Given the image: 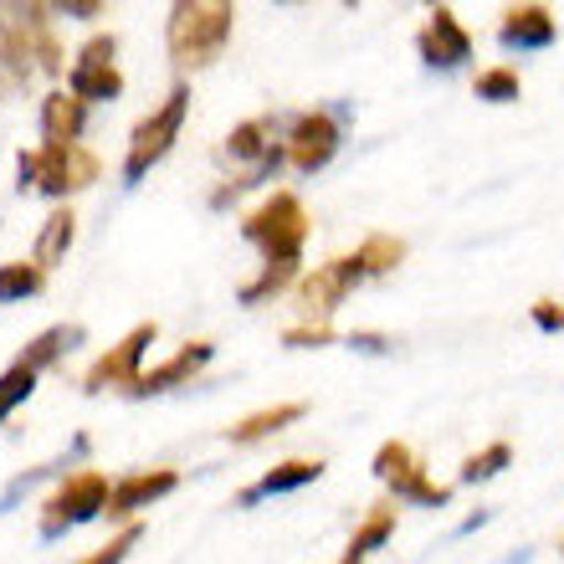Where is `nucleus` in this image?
Listing matches in <instances>:
<instances>
[{"label":"nucleus","mask_w":564,"mask_h":564,"mask_svg":"<svg viewBox=\"0 0 564 564\" xmlns=\"http://www.w3.org/2000/svg\"><path fill=\"white\" fill-rule=\"evenodd\" d=\"M359 282H365V268H359V257H328L324 268H313L308 278H297L293 297L297 308H303V324H328L334 308H339L344 297L355 293Z\"/></svg>","instance_id":"9"},{"label":"nucleus","mask_w":564,"mask_h":564,"mask_svg":"<svg viewBox=\"0 0 564 564\" xmlns=\"http://www.w3.org/2000/svg\"><path fill=\"white\" fill-rule=\"evenodd\" d=\"M46 288L42 262H0V303H26Z\"/></svg>","instance_id":"22"},{"label":"nucleus","mask_w":564,"mask_h":564,"mask_svg":"<svg viewBox=\"0 0 564 564\" xmlns=\"http://www.w3.org/2000/svg\"><path fill=\"white\" fill-rule=\"evenodd\" d=\"M180 488L175 467H149V473H129L113 482V498H108V519H134L149 503H160L164 492Z\"/></svg>","instance_id":"13"},{"label":"nucleus","mask_w":564,"mask_h":564,"mask_svg":"<svg viewBox=\"0 0 564 564\" xmlns=\"http://www.w3.org/2000/svg\"><path fill=\"white\" fill-rule=\"evenodd\" d=\"M119 36L113 31H98L77 46L73 73H67V93L83 98V104H113L123 93V73H119Z\"/></svg>","instance_id":"7"},{"label":"nucleus","mask_w":564,"mask_h":564,"mask_svg":"<svg viewBox=\"0 0 564 564\" xmlns=\"http://www.w3.org/2000/svg\"><path fill=\"white\" fill-rule=\"evenodd\" d=\"M185 113H191V83H175V88L164 93V104L149 113V119L134 123V134H129V154H123V180L139 185V180L154 170V164L175 149L180 129H185Z\"/></svg>","instance_id":"4"},{"label":"nucleus","mask_w":564,"mask_h":564,"mask_svg":"<svg viewBox=\"0 0 564 564\" xmlns=\"http://www.w3.org/2000/svg\"><path fill=\"white\" fill-rule=\"evenodd\" d=\"M297 278H303V272H297V262H262V272H257L252 282H241V303H247V308H252V303H268V297H278L282 288H297Z\"/></svg>","instance_id":"21"},{"label":"nucleus","mask_w":564,"mask_h":564,"mask_svg":"<svg viewBox=\"0 0 564 564\" xmlns=\"http://www.w3.org/2000/svg\"><path fill=\"white\" fill-rule=\"evenodd\" d=\"M154 339H160L154 318H149V324H134L119 344H113V349H108V355H98L88 365L83 390H88V395H104V390H129V395H134L139 375H144V355H149V344H154Z\"/></svg>","instance_id":"8"},{"label":"nucleus","mask_w":564,"mask_h":564,"mask_svg":"<svg viewBox=\"0 0 564 564\" xmlns=\"http://www.w3.org/2000/svg\"><path fill=\"white\" fill-rule=\"evenodd\" d=\"M31 390H36V370H26V365L15 359L11 370L0 375V421L11 416V411H15V405H21V401H26Z\"/></svg>","instance_id":"27"},{"label":"nucleus","mask_w":564,"mask_h":564,"mask_svg":"<svg viewBox=\"0 0 564 564\" xmlns=\"http://www.w3.org/2000/svg\"><path fill=\"white\" fill-rule=\"evenodd\" d=\"M534 324L550 328V334H560V328H564V303H554V297H539V303H534Z\"/></svg>","instance_id":"30"},{"label":"nucleus","mask_w":564,"mask_h":564,"mask_svg":"<svg viewBox=\"0 0 564 564\" xmlns=\"http://www.w3.org/2000/svg\"><path fill=\"white\" fill-rule=\"evenodd\" d=\"M473 93L477 98H488V104H513V98L523 93V83H519L513 67H482V73L473 77Z\"/></svg>","instance_id":"25"},{"label":"nucleus","mask_w":564,"mask_h":564,"mask_svg":"<svg viewBox=\"0 0 564 564\" xmlns=\"http://www.w3.org/2000/svg\"><path fill=\"white\" fill-rule=\"evenodd\" d=\"M395 534V503L390 498H380V503H370V513H365V523H359L355 534H349V544H344V560L339 564H365L386 539Z\"/></svg>","instance_id":"18"},{"label":"nucleus","mask_w":564,"mask_h":564,"mask_svg":"<svg viewBox=\"0 0 564 564\" xmlns=\"http://www.w3.org/2000/svg\"><path fill=\"white\" fill-rule=\"evenodd\" d=\"M375 477H380V482H386L401 503H426V508H446V503H452V488L431 482L426 467H421V457L405 442H386L380 452H375Z\"/></svg>","instance_id":"10"},{"label":"nucleus","mask_w":564,"mask_h":564,"mask_svg":"<svg viewBox=\"0 0 564 564\" xmlns=\"http://www.w3.org/2000/svg\"><path fill=\"white\" fill-rule=\"evenodd\" d=\"M293 421H303V405L282 401V405H272V411H252V416H241L237 426H226V442L257 446V442H268V436H278L282 426H293Z\"/></svg>","instance_id":"19"},{"label":"nucleus","mask_w":564,"mask_h":564,"mask_svg":"<svg viewBox=\"0 0 564 564\" xmlns=\"http://www.w3.org/2000/svg\"><path fill=\"white\" fill-rule=\"evenodd\" d=\"M560 554H564V539H560Z\"/></svg>","instance_id":"31"},{"label":"nucleus","mask_w":564,"mask_h":564,"mask_svg":"<svg viewBox=\"0 0 564 564\" xmlns=\"http://www.w3.org/2000/svg\"><path fill=\"white\" fill-rule=\"evenodd\" d=\"M15 170H21V191H42L52 200H67V195L88 191L98 180V154L88 144H36L15 154Z\"/></svg>","instance_id":"2"},{"label":"nucleus","mask_w":564,"mask_h":564,"mask_svg":"<svg viewBox=\"0 0 564 564\" xmlns=\"http://www.w3.org/2000/svg\"><path fill=\"white\" fill-rule=\"evenodd\" d=\"M498 42L503 46H550L554 42V11L550 6H508L503 21H498Z\"/></svg>","instance_id":"15"},{"label":"nucleus","mask_w":564,"mask_h":564,"mask_svg":"<svg viewBox=\"0 0 564 564\" xmlns=\"http://www.w3.org/2000/svg\"><path fill=\"white\" fill-rule=\"evenodd\" d=\"M231 26H237L231 0H180V6H170L164 46H170L180 83H185V73H200V67L221 57L226 42H231Z\"/></svg>","instance_id":"1"},{"label":"nucleus","mask_w":564,"mask_h":564,"mask_svg":"<svg viewBox=\"0 0 564 564\" xmlns=\"http://www.w3.org/2000/svg\"><path fill=\"white\" fill-rule=\"evenodd\" d=\"M513 462V446L508 442H492L482 446V452H473V457L462 462V482H488V477H498Z\"/></svg>","instance_id":"26"},{"label":"nucleus","mask_w":564,"mask_h":564,"mask_svg":"<svg viewBox=\"0 0 564 564\" xmlns=\"http://www.w3.org/2000/svg\"><path fill=\"white\" fill-rule=\"evenodd\" d=\"M416 52H421V62H431V67H462V62L473 57V36H467V26L457 21V11L436 6L416 36Z\"/></svg>","instance_id":"12"},{"label":"nucleus","mask_w":564,"mask_h":564,"mask_svg":"<svg viewBox=\"0 0 564 564\" xmlns=\"http://www.w3.org/2000/svg\"><path fill=\"white\" fill-rule=\"evenodd\" d=\"M282 149H288V164H293L297 175H318L339 154V123L328 119V113H297Z\"/></svg>","instance_id":"11"},{"label":"nucleus","mask_w":564,"mask_h":564,"mask_svg":"<svg viewBox=\"0 0 564 564\" xmlns=\"http://www.w3.org/2000/svg\"><path fill=\"white\" fill-rule=\"evenodd\" d=\"M73 237H77V216H73V206H57V210H52V216L42 221V237H36V252H31V262H42V268L52 272V268L62 262V257H67Z\"/></svg>","instance_id":"20"},{"label":"nucleus","mask_w":564,"mask_h":564,"mask_svg":"<svg viewBox=\"0 0 564 564\" xmlns=\"http://www.w3.org/2000/svg\"><path fill=\"white\" fill-rule=\"evenodd\" d=\"M139 539H144V523H123V529H119L113 539H108L104 550H93L88 560H77V564H123V560H129V550L139 544Z\"/></svg>","instance_id":"28"},{"label":"nucleus","mask_w":564,"mask_h":564,"mask_svg":"<svg viewBox=\"0 0 564 564\" xmlns=\"http://www.w3.org/2000/svg\"><path fill=\"white\" fill-rule=\"evenodd\" d=\"M308 231H313V221L293 191H272L262 206L241 216V237L252 241L268 262H303Z\"/></svg>","instance_id":"3"},{"label":"nucleus","mask_w":564,"mask_h":564,"mask_svg":"<svg viewBox=\"0 0 564 564\" xmlns=\"http://www.w3.org/2000/svg\"><path fill=\"white\" fill-rule=\"evenodd\" d=\"M210 355H216V344H210V339H191L185 349H175V355L164 359V365H154V370L139 375V390H134V395H160V390L191 386L195 375L210 365Z\"/></svg>","instance_id":"14"},{"label":"nucleus","mask_w":564,"mask_h":564,"mask_svg":"<svg viewBox=\"0 0 564 564\" xmlns=\"http://www.w3.org/2000/svg\"><path fill=\"white\" fill-rule=\"evenodd\" d=\"M355 257H359V268H365V278H375V272H395L405 262V241L375 231V237H365L355 247Z\"/></svg>","instance_id":"24"},{"label":"nucleus","mask_w":564,"mask_h":564,"mask_svg":"<svg viewBox=\"0 0 564 564\" xmlns=\"http://www.w3.org/2000/svg\"><path fill=\"white\" fill-rule=\"evenodd\" d=\"M83 123H88V104L67 88L42 98V144H83Z\"/></svg>","instance_id":"16"},{"label":"nucleus","mask_w":564,"mask_h":564,"mask_svg":"<svg viewBox=\"0 0 564 564\" xmlns=\"http://www.w3.org/2000/svg\"><path fill=\"white\" fill-rule=\"evenodd\" d=\"M282 344H288V349H324V344H334V328L328 324H293V328H282Z\"/></svg>","instance_id":"29"},{"label":"nucleus","mask_w":564,"mask_h":564,"mask_svg":"<svg viewBox=\"0 0 564 564\" xmlns=\"http://www.w3.org/2000/svg\"><path fill=\"white\" fill-rule=\"evenodd\" d=\"M108 498H113V482H108L104 473H93V467H83V473H67L57 488L46 492V503H42V534L57 539V534H67V529H77V523H93L98 513H108Z\"/></svg>","instance_id":"5"},{"label":"nucleus","mask_w":564,"mask_h":564,"mask_svg":"<svg viewBox=\"0 0 564 564\" xmlns=\"http://www.w3.org/2000/svg\"><path fill=\"white\" fill-rule=\"evenodd\" d=\"M221 154H226L231 164H241V175L226 180L221 191H216V206H221V200H231V195H241L247 185H262V180H268L272 170L288 160V149L272 139V119H247V123H237V129L226 134Z\"/></svg>","instance_id":"6"},{"label":"nucleus","mask_w":564,"mask_h":564,"mask_svg":"<svg viewBox=\"0 0 564 564\" xmlns=\"http://www.w3.org/2000/svg\"><path fill=\"white\" fill-rule=\"evenodd\" d=\"M73 339H77V328H62V324H57V328H46V334H36V339H31L15 359H21L26 370L42 375V370H52V365H57L67 349H73Z\"/></svg>","instance_id":"23"},{"label":"nucleus","mask_w":564,"mask_h":564,"mask_svg":"<svg viewBox=\"0 0 564 564\" xmlns=\"http://www.w3.org/2000/svg\"><path fill=\"white\" fill-rule=\"evenodd\" d=\"M318 477H324V462L318 457H288L257 477V488L237 492V503H257V498H272V492H297V488H308V482H318Z\"/></svg>","instance_id":"17"}]
</instances>
